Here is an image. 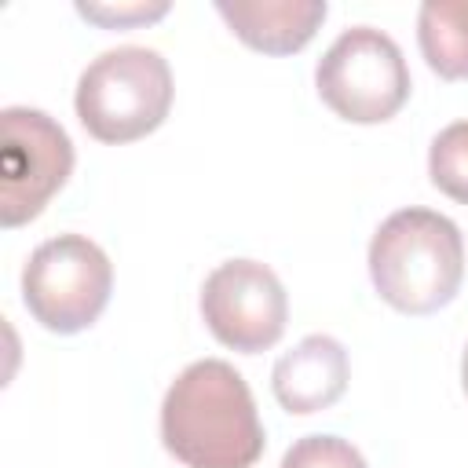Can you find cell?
Masks as SVG:
<instances>
[{
	"label": "cell",
	"instance_id": "6da1fadb",
	"mask_svg": "<svg viewBox=\"0 0 468 468\" xmlns=\"http://www.w3.org/2000/svg\"><path fill=\"white\" fill-rule=\"evenodd\" d=\"M161 442L186 468H252L267 435L245 377L223 358L190 362L165 391Z\"/></svg>",
	"mask_w": 468,
	"mask_h": 468
},
{
	"label": "cell",
	"instance_id": "7a4b0ae2",
	"mask_svg": "<svg viewBox=\"0 0 468 468\" xmlns=\"http://www.w3.org/2000/svg\"><path fill=\"white\" fill-rule=\"evenodd\" d=\"M369 278L399 314H435L464 282V241L450 216L399 208L369 238Z\"/></svg>",
	"mask_w": 468,
	"mask_h": 468
},
{
	"label": "cell",
	"instance_id": "3957f363",
	"mask_svg": "<svg viewBox=\"0 0 468 468\" xmlns=\"http://www.w3.org/2000/svg\"><path fill=\"white\" fill-rule=\"evenodd\" d=\"M172 69L161 51L124 44L91 58L77 80V117L99 143H135L157 132L172 110Z\"/></svg>",
	"mask_w": 468,
	"mask_h": 468
},
{
	"label": "cell",
	"instance_id": "277c9868",
	"mask_svg": "<svg viewBox=\"0 0 468 468\" xmlns=\"http://www.w3.org/2000/svg\"><path fill=\"white\" fill-rule=\"evenodd\" d=\"M318 99L351 124L391 121L413 91L402 48L373 26L344 29L314 66Z\"/></svg>",
	"mask_w": 468,
	"mask_h": 468
},
{
	"label": "cell",
	"instance_id": "5b68a950",
	"mask_svg": "<svg viewBox=\"0 0 468 468\" xmlns=\"http://www.w3.org/2000/svg\"><path fill=\"white\" fill-rule=\"evenodd\" d=\"M113 292L110 256L84 234H58L40 241L22 267L26 311L58 336L84 333L99 322Z\"/></svg>",
	"mask_w": 468,
	"mask_h": 468
},
{
	"label": "cell",
	"instance_id": "8992f818",
	"mask_svg": "<svg viewBox=\"0 0 468 468\" xmlns=\"http://www.w3.org/2000/svg\"><path fill=\"white\" fill-rule=\"evenodd\" d=\"M0 227H22L66 186L73 172V143L66 128L33 106L0 113Z\"/></svg>",
	"mask_w": 468,
	"mask_h": 468
},
{
	"label": "cell",
	"instance_id": "52a82bcc",
	"mask_svg": "<svg viewBox=\"0 0 468 468\" xmlns=\"http://www.w3.org/2000/svg\"><path fill=\"white\" fill-rule=\"evenodd\" d=\"M201 318L223 347L260 355L285 333L289 292L267 263L223 260L201 285Z\"/></svg>",
	"mask_w": 468,
	"mask_h": 468
},
{
	"label": "cell",
	"instance_id": "ba28073f",
	"mask_svg": "<svg viewBox=\"0 0 468 468\" xmlns=\"http://www.w3.org/2000/svg\"><path fill=\"white\" fill-rule=\"evenodd\" d=\"M351 380L347 351L329 333H311L296 347H289L271 369V391L278 406L292 417H307L329 410Z\"/></svg>",
	"mask_w": 468,
	"mask_h": 468
},
{
	"label": "cell",
	"instance_id": "9c48e42d",
	"mask_svg": "<svg viewBox=\"0 0 468 468\" xmlns=\"http://www.w3.org/2000/svg\"><path fill=\"white\" fill-rule=\"evenodd\" d=\"M216 15L245 48L263 55H296L322 29L329 4L325 0H219Z\"/></svg>",
	"mask_w": 468,
	"mask_h": 468
},
{
	"label": "cell",
	"instance_id": "30bf717a",
	"mask_svg": "<svg viewBox=\"0 0 468 468\" xmlns=\"http://www.w3.org/2000/svg\"><path fill=\"white\" fill-rule=\"evenodd\" d=\"M417 44L431 73L468 80V0H424L417 11Z\"/></svg>",
	"mask_w": 468,
	"mask_h": 468
},
{
	"label": "cell",
	"instance_id": "8fae6325",
	"mask_svg": "<svg viewBox=\"0 0 468 468\" xmlns=\"http://www.w3.org/2000/svg\"><path fill=\"white\" fill-rule=\"evenodd\" d=\"M428 176L439 194L457 205H468V121H453L431 139Z\"/></svg>",
	"mask_w": 468,
	"mask_h": 468
},
{
	"label": "cell",
	"instance_id": "7c38bea8",
	"mask_svg": "<svg viewBox=\"0 0 468 468\" xmlns=\"http://www.w3.org/2000/svg\"><path fill=\"white\" fill-rule=\"evenodd\" d=\"M282 468H369V464L358 453V446H351L340 435H303L285 450Z\"/></svg>",
	"mask_w": 468,
	"mask_h": 468
},
{
	"label": "cell",
	"instance_id": "4fadbf2b",
	"mask_svg": "<svg viewBox=\"0 0 468 468\" xmlns=\"http://www.w3.org/2000/svg\"><path fill=\"white\" fill-rule=\"evenodd\" d=\"M77 15L99 22L102 29H135L168 15V4H77Z\"/></svg>",
	"mask_w": 468,
	"mask_h": 468
},
{
	"label": "cell",
	"instance_id": "5bb4252c",
	"mask_svg": "<svg viewBox=\"0 0 468 468\" xmlns=\"http://www.w3.org/2000/svg\"><path fill=\"white\" fill-rule=\"evenodd\" d=\"M461 388L468 395V344H464V355H461Z\"/></svg>",
	"mask_w": 468,
	"mask_h": 468
}]
</instances>
